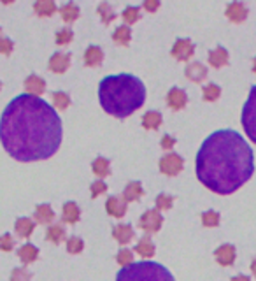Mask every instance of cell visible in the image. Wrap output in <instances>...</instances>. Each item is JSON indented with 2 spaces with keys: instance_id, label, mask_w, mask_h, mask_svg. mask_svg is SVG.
I'll return each instance as SVG.
<instances>
[{
  "instance_id": "obj_1",
  "label": "cell",
  "mask_w": 256,
  "mask_h": 281,
  "mask_svg": "<svg viewBox=\"0 0 256 281\" xmlns=\"http://www.w3.org/2000/svg\"><path fill=\"white\" fill-rule=\"evenodd\" d=\"M62 120L46 100L23 93L7 104L0 118V142L19 162L46 160L62 144Z\"/></svg>"
},
{
  "instance_id": "obj_2",
  "label": "cell",
  "mask_w": 256,
  "mask_h": 281,
  "mask_svg": "<svg viewBox=\"0 0 256 281\" xmlns=\"http://www.w3.org/2000/svg\"><path fill=\"white\" fill-rule=\"evenodd\" d=\"M253 171V149L235 130L224 129L211 134L196 153V177L219 195L237 192L251 180Z\"/></svg>"
},
{
  "instance_id": "obj_3",
  "label": "cell",
  "mask_w": 256,
  "mask_h": 281,
  "mask_svg": "<svg viewBox=\"0 0 256 281\" xmlns=\"http://www.w3.org/2000/svg\"><path fill=\"white\" fill-rule=\"evenodd\" d=\"M98 98L105 113L127 118L144 104L146 88L143 81L132 74L107 76L98 85Z\"/></svg>"
},
{
  "instance_id": "obj_4",
  "label": "cell",
  "mask_w": 256,
  "mask_h": 281,
  "mask_svg": "<svg viewBox=\"0 0 256 281\" xmlns=\"http://www.w3.org/2000/svg\"><path fill=\"white\" fill-rule=\"evenodd\" d=\"M116 281H176L167 267L156 262H139L123 267Z\"/></svg>"
},
{
  "instance_id": "obj_5",
  "label": "cell",
  "mask_w": 256,
  "mask_h": 281,
  "mask_svg": "<svg viewBox=\"0 0 256 281\" xmlns=\"http://www.w3.org/2000/svg\"><path fill=\"white\" fill-rule=\"evenodd\" d=\"M242 126L246 130L247 137L256 144V86H253L249 92V97H247L246 104L242 108Z\"/></svg>"
},
{
  "instance_id": "obj_6",
  "label": "cell",
  "mask_w": 256,
  "mask_h": 281,
  "mask_svg": "<svg viewBox=\"0 0 256 281\" xmlns=\"http://www.w3.org/2000/svg\"><path fill=\"white\" fill-rule=\"evenodd\" d=\"M184 160L183 157L176 155V153H168V155L161 157L160 160V171L167 176H177L181 171H183Z\"/></svg>"
},
{
  "instance_id": "obj_7",
  "label": "cell",
  "mask_w": 256,
  "mask_h": 281,
  "mask_svg": "<svg viewBox=\"0 0 256 281\" xmlns=\"http://www.w3.org/2000/svg\"><path fill=\"white\" fill-rule=\"evenodd\" d=\"M161 223H163V216H161L156 209L146 211L139 220L140 228H143L144 232H149V234H151V232H158L161 228Z\"/></svg>"
},
{
  "instance_id": "obj_8",
  "label": "cell",
  "mask_w": 256,
  "mask_h": 281,
  "mask_svg": "<svg viewBox=\"0 0 256 281\" xmlns=\"http://www.w3.org/2000/svg\"><path fill=\"white\" fill-rule=\"evenodd\" d=\"M195 53V46L190 39H177L174 47H172V57L177 60H190Z\"/></svg>"
},
{
  "instance_id": "obj_9",
  "label": "cell",
  "mask_w": 256,
  "mask_h": 281,
  "mask_svg": "<svg viewBox=\"0 0 256 281\" xmlns=\"http://www.w3.org/2000/svg\"><path fill=\"white\" fill-rule=\"evenodd\" d=\"M186 102H188V95H186L184 90L170 88V92L167 93V104H168V108L170 109H174V111L183 109L184 106H186Z\"/></svg>"
},
{
  "instance_id": "obj_10",
  "label": "cell",
  "mask_w": 256,
  "mask_h": 281,
  "mask_svg": "<svg viewBox=\"0 0 256 281\" xmlns=\"http://www.w3.org/2000/svg\"><path fill=\"white\" fill-rule=\"evenodd\" d=\"M214 257L219 266H232L235 262V246L234 244H221L214 251Z\"/></svg>"
},
{
  "instance_id": "obj_11",
  "label": "cell",
  "mask_w": 256,
  "mask_h": 281,
  "mask_svg": "<svg viewBox=\"0 0 256 281\" xmlns=\"http://www.w3.org/2000/svg\"><path fill=\"white\" fill-rule=\"evenodd\" d=\"M226 18L234 23H242L247 18V7L240 2H232L226 6Z\"/></svg>"
},
{
  "instance_id": "obj_12",
  "label": "cell",
  "mask_w": 256,
  "mask_h": 281,
  "mask_svg": "<svg viewBox=\"0 0 256 281\" xmlns=\"http://www.w3.org/2000/svg\"><path fill=\"white\" fill-rule=\"evenodd\" d=\"M25 90L29 95H34V97H39V95H42L46 92V81L42 78L35 76H29L25 79Z\"/></svg>"
},
{
  "instance_id": "obj_13",
  "label": "cell",
  "mask_w": 256,
  "mask_h": 281,
  "mask_svg": "<svg viewBox=\"0 0 256 281\" xmlns=\"http://www.w3.org/2000/svg\"><path fill=\"white\" fill-rule=\"evenodd\" d=\"M70 65V55L65 53H54L53 57L49 58V70L56 74H64Z\"/></svg>"
},
{
  "instance_id": "obj_14",
  "label": "cell",
  "mask_w": 256,
  "mask_h": 281,
  "mask_svg": "<svg viewBox=\"0 0 256 281\" xmlns=\"http://www.w3.org/2000/svg\"><path fill=\"white\" fill-rule=\"evenodd\" d=\"M105 209L114 218H121L127 213V202L123 199H118V197H109L107 202H105Z\"/></svg>"
},
{
  "instance_id": "obj_15",
  "label": "cell",
  "mask_w": 256,
  "mask_h": 281,
  "mask_svg": "<svg viewBox=\"0 0 256 281\" xmlns=\"http://www.w3.org/2000/svg\"><path fill=\"white\" fill-rule=\"evenodd\" d=\"M184 72H186L188 79H191V81H195V83H200L207 78V67L202 65V63H198V62H193L186 67Z\"/></svg>"
},
{
  "instance_id": "obj_16",
  "label": "cell",
  "mask_w": 256,
  "mask_h": 281,
  "mask_svg": "<svg viewBox=\"0 0 256 281\" xmlns=\"http://www.w3.org/2000/svg\"><path fill=\"white\" fill-rule=\"evenodd\" d=\"M209 63H211L212 67H216V69L224 67L228 63V51L221 46H218L216 49L209 51Z\"/></svg>"
},
{
  "instance_id": "obj_17",
  "label": "cell",
  "mask_w": 256,
  "mask_h": 281,
  "mask_svg": "<svg viewBox=\"0 0 256 281\" xmlns=\"http://www.w3.org/2000/svg\"><path fill=\"white\" fill-rule=\"evenodd\" d=\"M102 60H104V51L98 46H90L84 53V63L88 67H97L100 65Z\"/></svg>"
},
{
  "instance_id": "obj_18",
  "label": "cell",
  "mask_w": 256,
  "mask_h": 281,
  "mask_svg": "<svg viewBox=\"0 0 256 281\" xmlns=\"http://www.w3.org/2000/svg\"><path fill=\"white\" fill-rule=\"evenodd\" d=\"M112 236L120 244H127L133 239V228L130 225H116L112 231Z\"/></svg>"
},
{
  "instance_id": "obj_19",
  "label": "cell",
  "mask_w": 256,
  "mask_h": 281,
  "mask_svg": "<svg viewBox=\"0 0 256 281\" xmlns=\"http://www.w3.org/2000/svg\"><path fill=\"white\" fill-rule=\"evenodd\" d=\"M81 216V211L77 208L76 202H65L64 204V211H62V218L65 223H77Z\"/></svg>"
},
{
  "instance_id": "obj_20",
  "label": "cell",
  "mask_w": 256,
  "mask_h": 281,
  "mask_svg": "<svg viewBox=\"0 0 256 281\" xmlns=\"http://www.w3.org/2000/svg\"><path fill=\"white\" fill-rule=\"evenodd\" d=\"M18 257H19V260H21L23 264H32V262L37 260L39 250L34 246V244L26 243V244H23V246L18 250Z\"/></svg>"
},
{
  "instance_id": "obj_21",
  "label": "cell",
  "mask_w": 256,
  "mask_h": 281,
  "mask_svg": "<svg viewBox=\"0 0 256 281\" xmlns=\"http://www.w3.org/2000/svg\"><path fill=\"white\" fill-rule=\"evenodd\" d=\"M34 216H35V221H39V223H51L54 218V213L49 204H41L35 208Z\"/></svg>"
},
{
  "instance_id": "obj_22",
  "label": "cell",
  "mask_w": 256,
  "mask_h": 281,
  "mask_svg": "<svg viewBox=\"0 0 256 281\" xmlns=\"http://www.w3.org/2000/svg\"><path fill=\"white\" fill-rule=\"evenodd\" d=\"M143 193H144V190L140 187V183L132 181V183H128V187L125 188L123 199H125V202H132V200H137L139 197H143Z\"/></svg>"
},
{
  "instance_id": "obj_23",
  "label": "cell",
  "mask_w": 256,
  "mask_h": 281,
  "mask_svg": "<svg viewBox=\"0 0 256 281\" xmlns=\"http://www.w3.org/2000/svg\"><path fill=\"white\" fill-rule=\"evenodd\" d=\"M34 221L30 218H18L16 220V234L19 237H30L34 232Z\"/></svg>"
},
{
  "instance_id": "obj_24",
  "label": "cell",
  "mask_w": 256,
  "mask_h": 281,
  "mask_svg": "<svg viewBox=\"0 0 256 281\" xmlns=\"http://www.w3.org/2000/svg\"><path fill=\"white\" fill-rule=\"evenodd\" d=\"M143 125H144V129H148V130H156L161 125V114L158 111H149V113L144 114Z\"/></svg>"
},
{
  "instance_id": "obj_25",
  "label": "cell",
  "mask_w": 256,
  "mask_h": 281,
  "mask_svg": "<svg viewBox=\"0 0 256 281\" xmlns=\"http://www.w3.org/2000/svg\"><path fill=\"white\" fill-rule=\"evenodd\" d=\"M34 11L39 16H51L56 11V4L51 2V0H41V2L34 4Z\"/></svg>"
},
{
  "instance_id": "obj_26",
  "label": "cell",
  "mask_w": 256,
  "mask_h": 281,
  "mask_svg": "<svg viewBox=\"0 0 256 281\" xmlns=\"http://www.w3.org/2000/svg\"><path fill=\"white\" fill-rule=\"evenodd\" d=\"M112 39H114V42H118V44L127 46L130 42V39H132V32H130V29L127 25H121V27H118V29L114 30Z\"/></svg>"
},
{
  "instance_id": "obj_27",
  "label": "cell",
  "mask_w": 256,
  "mask_h": 281,
  "mask_svg": "<svg viewBox=\"0 0 256 281\" xmlns=\"http://www.w3.org/2000/svg\"><path fill=\"white\" fill-rule=\"evenodd\" d=\"M60 14L64 18V21L70 23V21H76L77 16H79V7L76 4H65V6L60 7Z\"/></svg>"
},
{
  "instance_id": "obj_28",
  "label": "cell",
  "mask_w": 256,
  "mask_h": 281,
  "mask_svg": "<svg viewBox=\"0 0 256 281\" xmlns=\"http://www.w3.org/2000/svg\"><path fill=\"white\" fill-rule=\"evenodd\" d=\"M135 251L139 253V255H143V257H153L155 255V244L151 243L149 237H143V239L137 243Z\"/></svg>"
},
{
  "instance_id": "obj_29",
  "label": "cell",
  "mask_w": 256,
  "mask_h": 281,
  "mask_svg": "<svg viewBox=\"0 0 256 281\" xmlns=\"http://www.w3.org/2000/svg\"><path fill=\"white\" fill-rule=\"evenodd\" d=\"M46 237H48V241H51V243L58 244L60 241L65 239V228L62 225H51L48 232H46Z\"/></svg>"
},
{
  "instance_id": "obj_30",
  "label": "cell",
  "mask_w": 256,
  "mask_h": 281,
  "mask_svg": "<svg viewBox=\"0 0 256 281\" xmlns=\"http://www.w3.org/2000/svg\"><path fill=\"white\" fill-rule=\"evenodd\" d=\"M92 169H93V172H95L97 176H100V177L109 176V172H111V169H109V160L107 158H102V157L97 158V160H93Z\"/></svg>"
},
{
  "instance_id": "obj_31",
  "label": "cell",
  "mask_w": 256,
  "mask_h": 281,
  "mask_svg": "<svg viewBox=\"0 0 256 281\" xmlns=\"http://www.w3.org/2000/svg\"><path fill=\"white\" fill-rule=\"evenodd\" d=\"M219 95H221V88H219L218 85H214V83L204 86V100L214 102V100H218L219 98Z\"/></svg>"
},
{
  "instance_id": "obj_32",
  "label": "cell",
  "mask_w": 256,
  "mask_h": 281,
  "mask_svg": "<svg viewBox=\"0 0 256 281\" xmlns=\"http://www.w3.org/2000/svg\"><path fill=\"white\" fill-rule=\"evenodd\" d=\"M139 18H140V11H139V7L130 6V7H127V9L123 11V21L127 23V25H132V23H135Z\"/></svg>"
},
{
  "instance_id": "obj_33",
  "label": "cell",
  "mask_w": 256,
  "mask_h": 281,
  "mask_svg": "<svg viewBox=\"0 0 256 281\" xmlns=\"http://www.w3.org/2000/svg\"><path fill=\"white\" fill-rule=\"evenodd\" d=\"M53 102H54V106H56V108L60 111H64V109H67L70 106L69 95L64 93V92H54L53 93Z\"/></svg>"
},
{
  "instance_id": "obj_34",
  "label": "cell",
  "mask_w": 256,
  "mask_h": 281,
  "mask_svg": "<svg viewBox=\"0 0 256 281\" xmlns=\"http://www.w3.org/2000/svg\"><path fill=\"white\" fill-rule=\"evenodd\" d=\"M204 227H218L219 225V213L216 211H206L202 215Z\"/></svg>"
},
{
  "instance_id": "obj_35",
  "label": "cell",
  "mask_w": 256,
  "mask_h": 281,
  "mask_svg": "<svg viewBox=\"0 0 256 281\" xmlns=\"http://www.w3.org/2000/svg\"><path fill=\"white\" fill-rule=\"evenodd\" d=\"M172 204H174V199H172L170 195H167V193H160V195L156 197V208H158L160 211L170 209Z\"/></svg>"
},
{
  "instance_id": "obj_36",
  "label": "cell",
  "mask_w": 256,
  "mask_h": 281,
  "mask_svg": "<svg viewBox=\"0 0 256 281\" xmlns=\"http://www.w3.org/2000/svg\"><path fill=\"white\" fill-rule=\"evenodd\" d=\"M98 13H100L102 21H104L105 25H107V23H111L114 19V11L111 9V6H109V4H105V2H102L100 6H98Z\"/></svg>"
},
{
  "instance_id": "obj_37",
  "label": "cell",
  "mask_w": 256,
  "mask_h": 281,
  "mask_svg": "<svg viewBox=\"0 0 256 281\" xmlns=\"http://www.w3.org/2000/svg\"><path fill=\"white\" fill-rule=\"evenodd\" d=\"M82 248H84V243H82L79 237H70V239L67 241V251L72 253V255L82 251Z\"/></svg>"
},
{
  "instance_id": "obj_38",
  "label": "cell",
  "mask_w": 256,
  "mask_h": 281,
  "mask_svg": "<svg viewBox=\"0 0 256 281\" xmlns=\"http://www.w3.org/2000/svg\"><path fill=\"white\" fill-rule=\"evenodd\" d=\"M118 264L121 267H128L133 264V255L130 250H120L118 251Z\"/></svg>"
},
{
  "instance_id": "obj_39",
  "label": "cell",
  "mask_w": 256,
  "mask_h": 281,
  "mask_svg": "<svg viewBox=\"0 0 256 281\" xmlns=\"http://www.w3.org/2000/svg\"><path fill=\"white\" fill-rule=\"evenodd\" d=\"M32 279V276H30V272H26L25 269L18 267L13 271V274H11V281H30Z\"/></svg>"
},
{
  "instance_id": "obj_40",
  "label": "cell",
  "mask_w": 256,
  "mask_h": 281,
  "mask_svg": "<svg viewBox=\"0 0 256 281\" xmlns=\"http://www.w3.org/2000/svg\"><path fill=\"white\" fill-rule=\"evenodd\" d=\"M72 37H74V34H72V30H67V29H64V30H60L56 34V42L60 46H64V44H69L70 41H72Z\"/></svg>"
},
{
  "instance_id": "obj_41",
  "label": "cell",
  "mask_w": 256,
  "mask_h": 281,
  "mask_svg": "<svg viewBox=\"0 0 256 281\" xmlns=\"http://www.w3.org/2000/svg\"><path fill=\"white\" fill-rule=\"evenodd\" d=\"M14 248V241H13V236L11 234H4L0 237V250L2 251H13Z\"/></svg>"
},
{
  "instance_id": "obj_42",
  "label": "cell",
  "mask_w": 256,
  "mask_h": 281,
  "mask_svg": "<svg viewBox=\"0 0 256 281\" xmlns=\"http://www.w3.org/2000/svg\"><path fill=\"white\" fill-rule=\"evenodd\" d=\"M92 197L93 199H97L98 195H102V193L107 190V185L104 183V181H95V183H92Z\"/></svg>"
},
{
  "instance_id": "obj_43",
  "label": "cell",
  "mask_w": 256,
  "mask_h": 281,
  "mask_svg": "<svg viewBox=\"0 0 256 281\" xmlns=\"http://www.w3.org/2000/svg\"><path fill=\"white\" fill-rule=\"evenodd\" d=\"M0 53L2 55H11L13 53V41L6 37H0Z\"/></svg>"
},
{
  "instance_id": "obj_44",
  "label": "cell",
  "mask_w": 256,
  "mask_h": 281,
  "mask_svg": "<svg viewBox=\"0 0 256 281\" xmlns=\"http://www.w3.org/2000/svg\"><path fill=\"white\" fill-rule=\"evenodd\" d=\"M174 144H176L174 137H170V136H163V137H161V148H163V149L174 148Z\"/></svg>"
},
{
  "instance_id": "obj_45",
  "label": "cell",
  "mask_w": 256,
  "mask_h": 281,
  "mask_svg": "<svg viewBox=\"0 0 256 281\" xmlns=\"http://www.w3.org/2000/svg\"><path fill=\"white\" fill-rule=\"evenodd\" d=\"M144 7H146V11H149V13H155V11L160 7V2L158 0H148V2L144 4Z\"/></svg>"
},
{
  "instance_id": "obj_46",
  "label": "cell",
  "mask_w": 256,
  "mask_h": 281,
  "mask_svg": "<svg viewBox=\"0 0 256 281\" xmlns=\"http://www.w3.org/2000/svg\"><path fill=\"white\" fill-rule=\"evenodd\" d=\"M232 281H251V279L244 274H239V276H235V278H232Z\"/></svg>"
},
{
  "instance_id": "obj_47",
  "label": "cell",
  "mask_w": 256,
  "mask_h": 281,
  "mask_svg": "<svg viewBox=\"0 0 256 281\" xmlns=\"http://www.w3.org/2000/svg\"><path fill=\"white\" fill-rule=\"evenodd\" d=\"M251 272H253V274L256 276V257L253 259V262H251Z\"/></svg>"
},
{
  "instance_id": "obj_48",
  "label": "cell",
  "mask_w": 256,
  "mask_h": 281,
  "mask_svg": "<svg viewBox=\"0 0 256 281\" xmlns=\"http://www.w3.org/2000/svg\"><path fill=\"white\" fill-rule=\"evenodd\" d=\"M253 72L256 74V57H254V60H253Z\"/></svg>"
},
{
  "instance_id": "obj_49",
  "label": "cell",
  "mask_w": 256,
  "mask_h": 281,
  "mask_svg": "<svg viewBox=\"0 0 256 281\" xmlns=\"http://www.w3.org/2000/svg\"><path fill=\"white\" fill-rule=\"evenodd\" d=\"M0 86H2V85H0Z\"/></svg>"
}]
</instances>
